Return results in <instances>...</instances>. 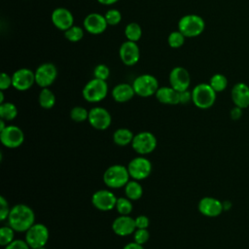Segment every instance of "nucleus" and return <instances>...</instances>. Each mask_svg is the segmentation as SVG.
Wrapping results in <instances>:
<instances>
[{"mask_svg": "<svg viewBox=\"0 0 249 249\" xmlns=\"http://www.w3.org/2000/svg\"><path fill=\"white\" fill-rule=\"evenodd\" d=\"M123 249H145V248L143 247V245L138 244L135 241H133V242H129V243L125 244Z\"/></svg>", "mask_w": 249, "mask_h": 249, "instance_id": "nucleus-44", "label": "nucleus"}, {"mask_svg": "<svg viewBox=\"0 0 249 249\" xmlns=\"http://www.w3.org/2000/svg\"><path fill=\"white\" fill-rule=\"evenodd\" d=\"M38 102L42 108L51 109L55 104V95L52 89L49 88H44L39 93Z\"/></svg>", "mask_w": 249, "mask_h": 249, "instance_id": "nucleus-26", "label": "nucleus"}, {"mask_svg": "<svg viewBox=\"0 0 249 249\" xmlns=\"http://www.w3.org/2000/svg\"><path fill=\"white\" fill-rule=\"evenodd\" d=\"M34 73L36 84L42 89L49 88L57 77V68L52 62H45L39 65Z\"/></svg>", "mask_w": 249, "mask_h": 249, "instance_id": "nucleus-10", "label": "nucleus"}, {"mask_svg": "<svg viewBox=\"0 0 249 249\" xmlns=\"http://www.w3.org/2000/svg\"><path fill=\"white\" fill-rule=\"evenodd\" d=\"M231 95L234 106L242 109L249 107V86L245 83H236L231 89Z\"/></svg>", "mask_w": 249, "mask_h": 249, "instance_id": "nucleus-21", "label": "nucleus"}, {"mask_svg": "<svg viewBox=\"0 0 249 249\" xmlns=\"http://www.w3.org/2000/svg\"><path fill=\"white\" fill-rule=\"evenodd\" d=\"M4 249H30L25 239H15L5 246Z\"/></svg>", "mask_w": 249, "mask_h": 249, "instance_id": "nucleus-40", "label": "nucleus"}, {"mask_svg": "<svg viewBox=\"0 0 249 249\" xmlns=\"http://www.w3.org/2000/svg\"><path fill=\"white\" fill-rule=\"evenodd\" d=\"M104 17L106 18L108 25H111V26H115V25L119 24L122 20V14L117 9L108 10L106 12V14L104 15Z\"/></svg>", "mask_w": 249, "mask_h": 249, "instance_id": "nucleus-35", "label": "nucleus"}, {"mask_svg": "<svg viewBox=\"0 0 249 249\" xmlns=\"http://www.w3.org/2000/svg\"><path fill=\"white\" fill-rule=\"evenodd\" d=\"M50 237L49 229L42 223H35L25 231V241L31 249L45 247Z\"/></svg>", "mask_w": 249, "mask_h": 249, "instance_id": "nucleus-6", "label": "nucleus"}, {"mask_svg": "<svg viewBox=\"0 0 249 249\" xmlns=\"http://www.w3.org/2000/svg\"><path fill=\"white\" fill-rule=\"evenodd\" d=\"M231 118L233 120V121H237L241 118L242 116V108L240 107H237V106H234L231 110Z\"/></svg>", "mask_w": 249, "mask_h": 249, "instance_id": "nucleus-43", "label": "nucleus"}, {"mask_svg": "<svg viewBox=\"0 0 249 249\" xmlns=\"http://www.w3.org/2000/svg\"><path fill=\"white\" fill-rule=\"evenodd\" d=\"M217 92L209 84L201 83L196 85L192 90V102L199 109H208L212 107L216 101Z\"/></svg>", "mask_w": 249, "mask_h": 249, "instance_id": "nucleus-4", "label": "nucleus"}, {"mask_svg": "<svg viewBox=\"0 0 249 249\" xmlns=\"http://www.w3.org/2000/svg\"><path fill=\"white\" fill-rule=\"evenodd\" d=\"M38 249H47L46 247H41V248H38Z\"/></svg>", "mask_w": 249, "mask_h": 249, "instance_id": "nucleus-49", "label": "nucleus"}, {"mask_svg": "<svg viewBox=\"0 0 249 249\" xmlns=\"http://www.w3.org/2000/svg\"><path fill=\"white\" fill-rule=\"evenodd\" d=\"M150 238V232L147 229H136L133 232V239L138 244H145Z\"/></svg>", "mask_w": 249, "mask_h": 249, "instance_id": "nucleus-37", "label": "nucleus"}, {"mask_svg": "<svg viewBox=\"0 0 249 249\" xmlns=\"http://www.w3.org/2000/svg\"><path fill=\"white\" fill-rule=\"evenodd\" d=\"M156 98L162 104L177 105L179 104V91L172 87H160L156 92Z\"/></svg>", "mask_w": 249, "mask_h": 249, "instance_id": "nucleus-23", "label": "nucleus"}, {"mask_svg": "<svg viewBox=\"0 0 249 249\" xmlns=\"http://www.w3.org/2000/svg\"><path fill=\"white\" fill-rule=\"evenodd\" d=\"M135 219L136 229H148L150 225V220L146 215H139Z\"/></svg>", "mask_w": 249, "mask_h": 249, "instance_id": "nucleus-41", "label": "nucleus"}, {"mask_svg": "<svg viewBox=\"0 0 249 249\" xmlns=\"http://www.w3.org/2000/svg\"><path fill=\"white\" fill-rule=\"evenodd\" d=\"M124 36L126 40L138 42L142 36V28L137 22H129L124 28Z\"/></svg>", "mask_w": 249, "mask_h": 249, "instance_id": "nucleus-28", "label": "nucleus"}, {"mask_svg": "<svg viewBox=\"0 0 249 249\" xmlns=\"http://www.w3.org/2000/svg\"><path fill=\"white\" fill-rule=\"evenodd\" d=\"M15 232L16 231L11 226H2L0 228V245L5 247L15 240Z\"/></svg>", "mask_w": 249, "mask_h": 249, "instance_id": "nucleus-32", "label": "nucleus"}, {"mask_svg": "<svg viewBox=\"0 0 249 249\" xmlns=\"http://www.w3.org/2000/svg\"><path fill=\"white\" fill-rule=\"evenodd\" d=\"M119 0H97L98 3L102 4V5H106V6H109V5H113L115 3H117Z\"/></svg>", "mask_w": 249, "mask_h": 249, "instance_id": "nucleus-45", "label": "nucleus"}, {"mask_svg": "<svg viewBox=\"0 0 249 249\" xmlns=\"http://www.w3.org/2000/svg\"><path fill=\"white\" fill-rule=\"evenodd\" d=\"M198 211L200 214L206 217L214 218L219 216L223 210V202L220 201L218 198L212 197V196H204L202 197L197 204Z\"/></svg>", "mask_w": 249, "mask_h": 249, "instance_id": "nucleus-19", "label": "nucleus"}, {"mask_svg": "<svg viewBox=\"0 0 249 249\" xmlns=\"http://www.w3.org/2000/svg\"><path fill=\"white\" fill-rule=\"evenodd\" d=\"M115 208L120 215H129L133 210L132 200H130L126 196L125 197H124V196L118 197Z\"/></svg>", "mask_w": 249, "mask_h": 249, "instance_id": "nucleus-30", "label": "nucleus"}, {"mask_svg": "<svg viewBox=\"0 0 249 249\" xmlns=\"http://www.w3.org/2000/svg\"><path fill=\"white\" fill-rule=\"evenodd\" d=\"M127 167L123 164H113L103 173V182L110 189L124 188L129 181Z\"/></svg>", "mask_w": 249, "mask_h": 249, "instance_id": "nucleus-2", "label": "nucleus"}, {"mask_svg": "<svg viewBox=\"0 0 249 249\" xmlns=\"http://www.w3.org/2000/svg\"><path fill=\"white\" fill-rule=\"evenodd\" d=\"M119 55L124 65H135L140 58V50L137 43L128 40L124 42L120 47Z\"/></svg>", "mask_w": 249, "mask_h": 249, "instance_id": "nucleus-16", "label": "nucleus"}, {"mask_svg": "<svg viewBox=\"0 0 249 249\" xmlns=\"http://www.w3.org/2000/svg\"><path fill=\"white\" fill-rule=\"evenodd\" d=\"M10 211H11V208L9 206L8 200L3 196H0V220L2 222L8 219Z\"/></svg>", "mask_w": 249, "mask_h": 249, "instance_id": "nucleus-38", "label": "nucleus"}, {"mask_svg": "<svg viewBox=\"0 0 249 249\" xmlns=\"http://www.w3.org/2000/svg\"><path fill=\"white\" fill-rule=\"evenodd\" d=\"M126 167L130 177L137 181L146 179L152 172V162L142 156L132 159Z\"/></svg>", "mask_w": 249, "mask_h": 249, "instance_id": "nucleus-9", "label": "nucleus"}, {"mask_svg": "<svg viewBox=\"0 0 249 249\" xmlns=\"http://www.w3.org/2000/svg\"><path fill=\"white\" fill-rule=\"evenodd\" d=\"M7 220L8 225L11 226L16 232H25L35 224V214L30 206L18 203L11 208Z\"/></svg>", "mask_w": 249, "mask_h": 249, "instance_id": "nucleus-1", "label": "nucleus"}, {"mask_svg": "<svg viewBox=\"0 0 249 249\" xmlns=\"http://www.w3.org/2000/svg\"><path fill=\"white\" fill-rule=\"evenodd\" d=\"M223 207H224V210H228L231 208V202L229 201H224L223 202Z\"/></svg>", "mask_w": 249, "mask_h": 249, "instance_id": "nucleus-46", "label": "nucleus"}, {"mask_svg": "<svg viewBox=\"0 0 249 249\" xmlns=\"http://www.w3.org/2000/svg\"><path fill=\"white\" fill-rule=\"evenodd\" d=\"M0 141L3 146L10 149H15L21 146L23 143L24 133L18 125L9 124L0 131Z\"/></svg>", "mask_w": 249, "mask_h": 249, "instance_id": "nucleus-11", "label": "nucleus"}, {"mask_svg": "<svg viewBox=\"0 0 249 249\" xmlns=\"http://www.w3.org/2000/svg\"><path fill=\"white\" fill-rule=\"evenodd\" d=\"M85 34V28H82L81 26L73 25L67 30L64 31V37L69 41V42H79L83 39Z\"/></svg>", "mask_w": 249, "mask_h": 249, "instance_id": "nucleus-31", "label": "nucleus"}, {"mask_svg": "<svg viewBox=\"0 0 249 249\" xmlns=\"http://www.w3.org/2000/svg\"><path fill=\"white\" fill-rule=\"evenodd\" d=\"M169 85L177 91H183L187 90L191 84V76L189 71L182 67V66H176L174 67L168 77Z\"/></svg>", "mask_w": 249, "mask_h": 249, "instance_id": "nucleus-15", "label": "nucleus"}, {"mask_svg": "<svg viewBox=\"0 0 249 249\" xmlns=\"http://www.w3.org/2000/svg\"><path fill=\"white\" fill-rule=\"evenodd\" d=\"M117 196L109 190L103 189L93 193L91 196L92 205L100 211H109L116 207Z\"/></svg>", "mask_w": 249, "mask_h": 249, "instance_id": "nucleus-13", "label": "nucleus"}, {"mask_svg": "<svg viewBox=\"0 0 249 249\" xmlns=\"http://www.w3.org/2000/svg\"><path fill=\"white\" fill-rule=\"evenodd\" d=\"M111 94L116 102L124 103L132 99V97L135 95V91L132 85L127 83H121L113 88Z\"/></svg>", "mask_w": 249, "mask_h": 249, "instance_id": "nucleus-22", "label": "nucleus"}, {"mask_svg": "<svg viewBox=\"0 0 249 249\" xmlns=\"http://www.w3.org/2000/svg\"><path fill=\"white\" fill-rule=\"evenodd\" d=\"M192 100H193L192 91H190L189 89L179 91V102H180L179 104H188Z\"/></svg>", "mask_w": 249, "mask_h": 249, "instance_id": "nucleus-42", "label": "nucleus"}, {"mask_svg": "<svg viewBox=\"0 0 249 249\" xmlns=\"http://www.w3.org/2000/svg\"><path fill=\"white\" fill-rule=\"evenodd\" d=\"M53 24L59 30L65 31L74 25L73 14L67 8L58 7L54 9L51 15Z\"/></svg>", "mask_w": 249, "mask_h": 249, "instance_id": "nucleus-18", "label": "nucleus"}, {"mask_svg": "<svg viewBox=\"0 0 249 249\" xmlns=\"http://www.w3.org/2000/svg\"><path fill=\"white\" fill-rule=\"evenodd\" d=\"M108 94V85L106 81L93 78L89 80L82 90L84 99L89 103L102 101Z\"/></svg>", "mask_w": 249, "mask_h": 249, "instance_id": "nucleus-5", "label": "nucleus"}, {"mask_svg": "<svg viewBox=\"0 0 249 249\" xmlns=\"http://www.w3.org/2000/svg\"><path fill=\"white\" fill-rule=\"evenodd\" d=\"M11 87H13L12 76H10L9 74H7L5 72L1 73V76H0V90H6Z\"/></svg>", "mask_w": 249, "mask_h": 249, "instance_id": "nucleus-39", "label": "nucleus"}, {"mask_svg": "<svg viewBox=\"0 0 249 249\" xmlns=\"http://www.w3.org/2000/svg\"><path fill=\"white\" fill-rule=\"evenodd\" d=\"M113 231L119 236H127L136 230L135 219L130 215H120L112 223Z\"/></svg>", "mask_w": 249, "mask_h": 249, "instance_id": "nucleus-20", "label": "nucleus"}, {"mask_svg": "<svg viewBox=\"0 0 249 249\" xmlns=\"http://www.w3.org/2000/svg\"><path fill=\"white\" fill-rule=\"evenodd\" d=\"M18 116V108L12 102H3L0 104V118L6 122L13 121Z\"/></svg>", "mask_w": 249, "mask_h": 249, "instance_id": "nucleus-27", "label": "nucleus"}, {"mask_svg": "<svg viewBox=\"0 0 249 249\" xmlns=\"http://www.w3.org/2000/svg\"><path fill=\"white\" fill-rule=\"evenodd\" d=\"M5 102L4 101V90H0V104Z\"/></svg>", "mask_w": 249, "mask_h": 249, "instance_id": "nucleus-48", "label": "nucleus"}, {"mask_svg": "<svg viewBox=\"0 0 249 249\" xmlns=\"http://www.w3.org/2000/svg\"><path fill=\"white\" fill-rule=\"evenodd\" d=\"M208 84L211 86V88L216 92H221V91H224L227 89L228 79L225 75H223L221 73H216L210 78Z\"/></svg>", "mask_w": 249, "mask_h": 249, "instance_id": "nucleus-29", "label": "nucleus"}, {"mask_svg": "<svg viewBox=\"0 0 249 249\" xmlns=\"http://www.w3.org/2000/svg\"><path fill=\"white\" fill-rule=\"evenodd\" d=\"M204 19L198 15H186L178 21V30L182 32L186 38H193L200 35L204 31Z\"/></svg>", "mask_w": 249, "mask_h": 249, "instance_id": "nucleus-3", "label": "nucleus"}, {"mask_svg": "<svg viewBox=\"0 0 249 249\" xmlns=\"http://www.w3.org/2000/svg\"><path fill=\"white\" fill-rule=\"evenodd\" d=\"M157 138L150 131H141L134 134L133 140L131 142L132 149L140 156L151 154L157 148Z\"/></svg>", "mask_w": 249, "mask_h": 249, "instance_id": "nucleus-8", "label": "nucleus"}, {"mask_svg": "<svg viewBox=\"0 0 249 249\" xmlns=\"http://www.w3.org/2000/svg\"><path fill=\"white\" fill-rule=\"evenodd\" d=\"M12 81L13 88L19 91H25L36 84L35 73L29 68H19L13 73Z\"/></svg>", "mask_w": 249, "mask_h": 249, "instance_id": "nucleus-14", "label": "nucleus"}, {"mask_svg": "<svg viewBox=\"0 0 249 249\" xmlns=\"http://www.w3.org/2000/svg\"><path fill=\"white\" fill-rule=\"evenodd\" d=\"M133 132L126 127H120L113 133V141L116 145L124 147L131 144L133 140Z\"/></svg>", "mask_w": 249, "mask_h": 249, "instance_id": "nucleus-24", "label": "nucleus"}, {"mask_svg": "<svg viewBox=\"0 0 249 249\" xmlns=\"http://www.w3.org/2000/svg\"><path fill=\"white\" fill-rule=\"evenodd\" d=\"M124 195L130 200H138L143 195V188L137 180H129L124 187Z\"/></svg>", "mask_w": 249, "mask_h": 249, "instance_id": "nucleus-25", "label": "nucleus"}, {"mask_svg": "<svg viewBox=\"0 0 249 249\" xmlns=\"http://www.w3.org/2000/svg\"><path fill=\"white\" fill-rule=\"evenodd\" d=\"M5 122H6V121H4V120H2V119L0 120V131L3 130V129L7 126V125L5 124Z\"/></svg>", "mask_w": 249, "mask_h": 249, "instance_id": "nucleus-47", "label": "nucleus"}, {"mask_svg": "<svg viewBox=\"0 0 249 249\" xmlns=\"http://www.w3.org/2000/svg\"><path fill=\"white\" fill-rule=\"evenodd\" d=\"M132 87L135 94L141 97H149L156 94L159 89L158 79L151 74H142L134 79Z\"/></svg>", "mask_w": 249, "mask_h": 249, "instance_id": "nucleus-7", "label": "nucleus"}, {"mask_svg": "<svg viewBox=\"0 0 249 249\" xmlns=\"http://www.w3.org/2000/svg\"><path fill=\"white\" fill-rule=\"evenodd\" d=\"M93 76L96 79L107 81L110 76V69L106 64H98L93 69Z\"/></svg>", "mask_w": 249, "mask_h": 249, "instance_id": "nucleus-36", "label": "nucleus"}, {"mask_svg": "<svg viewBox=\"0 0 249 249\" xmlns=\"http://www.w3.org/2000/svg\"><path fill=\"white\" fill-rule=\"evenodd\" d=\"M70 118L76 123H83L89 118V111L83 106H75L70 111Z\"/></svg>", "mask_w": 249, "mask_h": 249, "instance_id": "nucleus-34", "label": "nucleus"}, {"mask_svg": "<svg viewBox=\"0 0 249 249\" xmlns=\"http://www.w3.org/2000/svg\"><path fill=\"white\" fill-rule=\"evenodd\" d=\"M83 25L88 33L92 35H98L106 30L108 23L104 15H101L99 13H90L85 18Z\"/></svg>", "mask_w": 249, "mask_h": 249, "instance_id": "nucleus-17", "label": "nucleus"}, {"mask_svg": "<svg viewBox=\"0 0 249 249\" xmlns=\"http://www.w3.org/2000/svg\"><path fill=\"white\" fill-rule=\"evenodd\" d=\"M88 122L93 128L97 130H105L111 125L112 117L107 109L96 106L89 111Z\"/></svg>", "mask_w": 249, "mask_h": 249, "instance_id": "nucleus-12", "label": "nucleus"}, {"mask_svg": "<svg viewBox=\"0 0 249 249\" xmlns=\"http://www.w3.org/2000/svg\"><path fill=\"white\" fill-rule=\"evenodd\" d=\"M185 39H186V37L184 36V34L182 32H180L179 30H177V31L171 32L168 35L167 43H168L169 47H171L173 49H179L184 45Z\"/></svg>", "mask_w": 249, "mask_h": 249, "instance_id": "nucleus-33", "label": "nucleus"}]
</instances>
